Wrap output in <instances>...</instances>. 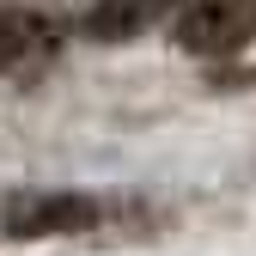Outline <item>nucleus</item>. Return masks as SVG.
<instances>
[{"label": "nucleus", "mask_w": 256, "mask_h": 256, "mask_svg": "<svg viewBox=\"0 0 256 256\" xmlns=\"http://www.w3.org/2000/svg\"><path fill=\"white\" fill-rule=\"evenodd\" d=\"M30 43H37V24H30L24 12H0V68H12Z\"/></svg>", "instance_id": "nucleus-4"}, {"label": "nucleus", "mask_w": 256, "mask_h": 256, "mask_svg": "<svg viewBox=\"0 0 256 256\" xmlns=\"http://www.w3.org/2000/svg\"><path fill=\"white\" fill-rule=\"evenodd\" d=\"M171 6H183V0H98V6L86 12V37L128 43V37H140V30H152Z\"/></svg>", "instance_id": "nucleus-3"}, {"label": "nucleus", "mask_w": 256, "mask_h": 256, "mask_svg": "<svg viewBox=\"0 0 256 256\" xmlns=\"http://www.w3.org/2000/svg\"><path fill=\"white\" fill-rule=\"evenodd\" d=\"M256 37V0H183L177 43L189 55H232Z\"/></svg>", "instance_id": "nucleus-2"}, {"label": "nucleus", "mask_w": 256, "mask_h": 256, "mask_svg": "<svg viewBox=\"0 0 256 256\" xmlns=\"http://www.w3.org/2000/svg\"><path fill=\"white\" fill-rule=\"evenodd\" d=\"M0 220H6L12 238H61V232L98 226L104 208L92 202V196H80V189H18Z\"/></svg>", "instance_id": "nucleus-1"}]
</instances>
